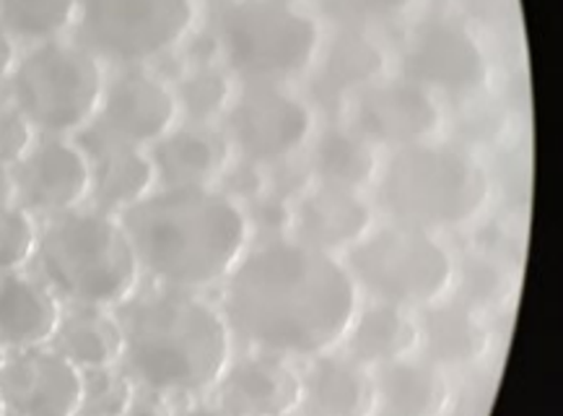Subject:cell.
I'll return each instance as SVG.
<instances>
[{"label":"cell","instance_id":"obj_1","mask_svg":"<svg viewBox=\"0 0 563 416\" xmlns=\"http://www.w3.org/2000/svg\"><path fill=\"white\" fill-rule=\"evenodd\" d=\"M361 292L338 255L296 237H271L223 282L231 336L284 360H314L345 341Z\"/></svg>","mask_w":563,"mask_h":416},{"label":"cell","instance_id":"obj_2","mask_svg":"<svg viewBox=\"0 0 563 416\" xmlns=\"http://www.w3.org/2000/svg\"><path fill=\"white\" fill-rule=\"evenodd\" d=\"M118 219L141 271L183 292L227 282L252 240L244 206L219 188H156Z\"/></svg>","mask_w":563,"mask_h":416},{"label":"cell","instance_id":"obj_3","mask_svg":"<svg viewBox=\"0 0 563 416\" xmlns=\"http://www.w3.org/2000/svg\"><path fill=\"white\" fill-rule=\"evenodd\" d=\"M118 310L125 333L120 364L135 385L164 396L216 391L234 357V336L221 307L198 292L158 286L135 292Z\"/></svg>","mask_w":563,"mask_h":416},{"label":"cell","instance_id":"obj_4","mask_svg":"<svg viewBox=\"0 0 563 416\" xmlns=\"http://www.w3.org/2000/svg\"><path fill=\"white\" fill-rule=\"evenodd\" d=\"M37 265L57 299L118 310L139 292L141 263L118 217L97 208L49 217L40 229Z\"/></svg>","mask_w":563,"mask_h":416},{"label":"cell","instance_id":"obj_5","mask_svg":"<svg viewBox=\"0 0 563 416\" xmlns=\"http://www.w3.org/2000/svg\"><path fill=\"white\" fill-rule=\"evenodd\" d=\"M488 198L486 167L473 154L434 141L395 149L379 180V204L389 217L426 232L471 225Z\"/></svg>","mask_w":563,"mask_h":416},{"label":"cell","instance_id":"obj_6","mask_svg":"<svg viewBox=\"0 0 563 416\" xmlns=\"http://www.w3.org/2000/svg\"><path fill=\"white\" fill-rule=\"evenodd\" d=\"M216 47L242 84H291L314 68L322 29L301 6L229 0L216 9Z\"/></svg>","mask_w":563,"mask_h":416},{"label":"cell","instance_id":"obj_7","mask_svg":"<svg viewBox=\"0 0 563 416\" xmlns=\"http://www.w3.org/2000/svg\"><path fill=\"white\" fill-rule=\"evenodd\" d=\"M11 102L34 131L70 139L97 118L104 95L102 61L81 42L32 45L11 74Z\"/></svg>","mask_w":563,"mask_h":416},{"label":"cell","instance_id":"obj_8","mask_svg":"<svg viewBox=\"0 0 563 416\" xmlns=\"http://www.w3.org/2000/svg\"><path fill=\"white\" fill-rule=\"evenodd\" d=\"M358 292L374 303L397 307H431L444 297L454 278V261L434 232L389 225L372 232L345 253Z\"/></svg>","mask_w":563,"mask_h":416},{"label":"cell","instance_id":"obj_9","mask_svg":"<svg viewBox=\"0 0 563 416\" xmlns=\"http://www.w3.org/2000/svg\"><path fill=\"white\" fill-rule=\"evenodd\" d=\"M198 0H78V42L99 61L146 68L190 37Z\"/></svg>","mask_w":563,"mask_h":416},{"label":"cell","instance_id":"obj_10","mask_svg":"<svg viewBox=\"0 0 563 416\" xmlns=\"http://www.w3.org/2000/svg\"><path fill=\"white\" fill-rule=\"evenodd\" d=\"M223 120L231 149L257 167H280L314 133L312 105L288 84H242Z\"/></svg>","mask_w":563,"mask_h":416},{"label":"cell","instance_id":"obj_11","mask_svg":"<svg viewBox=\"0 0 563 416\" xmlns=\"http://www.w3.org/2000/svg\"><path fill=\"white\" fill-rule=\"evenodd\" d=\"M400 76L431 95L473 97L490 81V61L486 47L465 24L434 17L410 32Z\"/></svg>","mask_w":563,"mask_h":416},{"label":"cell","instance_id":"obj_12","mask_svg":"<svg viewBox=\"0 0 563 416\" xmlns=\"http://www.w3.org/2000/svg\"><path fill=\"white\" fill-rule=\"evenodd\" d=\"M91 125L114 141L151 149L179 125L175 89L148 68H122L104 84Z\"/></svg>","mask_w":563,"mask_h":416},{"label":"cell","instance_id":"obj_13","mask_svg":"<svg viewBox=\"0 0 563 416\" xmlns=\"http://www.w3.org/2000/svg\"><path fill=\"white\" fill-rule=\"evenodd\" d=\"M0 396L11 416H78L84 372L53 347L11 351L0 362Z\"/></svg>","mask_w":563,"mask_h":416},{"label":"cell","instance_id":"obj_14","mask_svg":"<svg viewBox=\"0 0 563 416\" xmlns=\"http://www.w3.org/2000/svg\"><path fill=\"white\" fill-rule=\"evenodd\" d=\"M11 185L19 208L45 217L81 208L91 193V164L78 141L45 135L11 167Z\"/></svg>","mask_w":563,"mask_h":416},{"label":"cell","instance_id":"obj_15","mask_svg":"<svg viewBox=\"0 0 563 416\" xmlns=\"http://www.w3.org/2000/svg\"><path fill=\"white\" fill-rule=\"evenodd\" d=\"M437 95L408 78H379L356 95L353 125L374 146H416L431 141L442 128Z\"/></svg>","mask_w":563,"mask_h":416},{"label":"cell","instance_id":"obj_16","mask_svg":"<svg viewBox=\"0 0 563 416\" xmlns=\"http://www.w3.org/2000/svg\"><path fill=\"white\" fill-rule=\"evenodd\" d=\"M78 146L91 164V204L97 211L120 217L158 188L154 160L148 149L130 146L89 125L78 133Z\"/></svg>","mask_w":563,"mask_h":416},{"label":"cell","instance_id":"obj_17","mask_svg":"<svg viewBox=\"0 0 563 416\" xmlns=\"http://www.w3.org/2000/svg\"><path fill=\"white\" fill-rule=\"evenodd\" d=\"M216 393V404L234 416H286L301 406V375L284 357L252 349L231 357Z\"/></svg>","mask_w":563,"mask_h":416},{"label":"cell","instance_id":"obj_18","mask_svg":"<svg viewBox=\"0 0 563 416\" xmlns=\"http://www.w3.org/2000/svg\"><path fill=\"white\" fill-rule=\"evenodd\" d=\"M294 237L330 255L349 253L374 227V208L364 193L320 185L294 208Z\"/></svg>","mask_w":563,"mask_h":416},{"label":"cell","instance_id":"obj_19","mask_svg":"<svg viewBox=\"0 0 563 416\" xmlns=\"http://www.w3.org/2000/svg\"><path fill=\"white\" fill-rule=\"evenodd\" d=\"M158 188H216L231 164V143L216 125H175L148 149Z\"/></svg>","mask_w":563,"mask_h":416},{"label":"cell","instance_id":"obj_20","mask_svg":"<svg viewBox=\"0 0 563 416\" xmlns=\"http://www.w3.org/2000/svg\"><path fill=\"white\" fill-rule=\"evenodd\" d=\"M60 318V299L45 282L21 271L0 274V349L49 347Z\"/></svg>","mask_w":563,"mask_h":416},{"label":"cell","instance_id":"obj_21","mask_svg":"<svg viewBox=\"0 0 563 416\" xmlns=\"http://www.w3.org/2000/svg\"><path fill=\"white\" fill-rule=\"evenodd\" d=\"M301 406L317 416H374L377 391L372 370L335 351L314 357L301 375Z\"/></svg>","mask_w":563,"mask_h":416},{"label":"cell","instance_id":"obj_22","mask_svg":"<svg viewBox=\"0 0 563 416\" xmlns=\"http://www.w3.org/2000/svg\"><path fill=\"white\" fill-rule=\"evenodd\" d=\"M372 375L382 416H442L450 406L444 370L429 360L402 357L374 368Z\"/></svg>","mask_w":563,"mask_h":416},{"label":"cell","instance_id":"obj_23","mask_svg":"<svg viewBox=\"0 0 563 416\" xmlns=\"http://www.w3.org/2000/svg\"><path fill=\"white\" fill-rule=\"evenodd\" d=\"M387 55L364 29L343 26L324 50L314 95L324 107L341 105L349 95L385 78Z\"/></svg>","mask_w":563,"mask_h":416},{"label":"cell","instance_id":"obj_24","mask_svg":"<svg viewBox=\"0 0 563 416\" xmlns=\"http://www.w3.org/2000/svg\"><path fill=\"white\" fill-rule=\"evenodd\" d=\"M345 354L364 368H382L410 357L421 343V326L406 307L374 303L356 313L345 333Z\"/></svg>","mask_w":563,"mask_h":416},{"label":"cell","instance_id":"obj_25","mask_svg":"<svg viewBox=\"0 0 563 416\" xmlns=\"http://www.w3.org/2000/svg\"><path fill=\"white\" fill-rule=\"evenodd\" d=\"M53 349L81 372L118 368L125 354V333L112 310L70 305L57 326Z\"/></svg>","mask_w":563,"mask_h":416},{"label":"cell","instance_id":"obj_26","mask_svg":"<svg viewBox=\"0 0 563 416\" xmlns=\"http://www.w3.org/2000/svg\"><path fill=\"white\" fill-rule=\"evenodd\" d=\"M377 149L356 128L330 125L320 133L312 152V175L320 185L364 193L377 180Z\"/></svg>","mask_w":563,"mask_h":416},{"label":"cell","instance_id":"obj_27","mask_svg":"<svg viewBox=\"0 0 563 416\" xmlns=\"http://www.w3.org/2000/svg\"><path fill=\"white\" fill-rule=\"evenodd\" d=\"M426 360L437 368H467L486 354L490 336L471 310L460 305L434 307L423 318Z\"/></svg>","mask_w":563,"mask_h":416},{"label":"cell","instance_id":"obj_28","mask_svg":"<svg viewBox=\"0 0 563 416\" xmlns=\"http://www.w3.org/2000/svg\"><path fill=\"white\" fill-rule=\"evenodd\" d=\"M172 89L177 97L179 118L195 125H216L227 118L236 95L229 70L211 61H198L187 68Z\"/></svg>","mask_w":563,"mask_h":416},{"label":"cell","instance_id":"obj_29","mask_svg":"<svg viewBox=\"0 0 563 416\" xmlns=\"http://www.w3.org/2000/svg\"><path fill=\"white\" fill-rule=\"evenodd\" d=\"M76 17L78 0H0V29L29 45L60 40Z\"/></svg>","mask_w":563,"mask_h":416},{"label":"cell","instance_id":"obj_30","mask_svg":"<svg viewBox=\"0 0 563 416\" xmlns=\"http://www.w3.org/2000/svg\"><path fill=\"white\" fill-rule=\"evenodd\" d=\"M135 391L139 385L125 370L107 368L84 372V404L78 416H125Z\"/></svg>","mask_w":563,"mask_h":416},{"label":"cell","instance_id":"obj_31","mask_svg":"<svg viewBox=\"0 0 563 416\" xmlns=\"http://www.w3.org/2000/svg\"><path fill=\"white\" fill-rule=\"evenodd\" d=\"M40 229L29 211L0 206V274L21 271L37 253Z\"/></svg>","mask_w":563,"mask_h":416},{"label":"cell","instance_id":"obj_32","mask_svg":"<svg viewBox=\"0 0 563 416\" xmlns=\"http://www.w3.org/2000/svg\"><path fill=\"white\" fill-rule=\"evenodd\" d=\"M416 6V0H328L330 17L343 26L364 29L374 21H393L402 13H408Z\"/></svg>","mask_w":563,"mask_h":416},{"label":"cell","instance_id":"obj_33","mask_svg":"<svg viewBox=\"0 0 563 416\" xmlns=\"http://www.w3.org/2000/svg\"><path fill=\"white\" fill-rule=\"evenodd\" d=\"M34 128L13 102H0V169H11L34 146Z\"/></svg>","mask_w":563,"mask_h":416},{"label":"cell","instance_id":"obj_34","mask_svg":"<svg viewBox=\"0 0 563 416\" xmlns=\"http://www.w3.org/2000/svg\"><path fill=\"white\" fill-rule=\"evenodd\" d=\"M125 416H177V412L172 406V396H164V393L141 388L139 385Z\"/></svg>","mask_w":563,"mask_h":416},{"label":"cell","instance_id":"obj_35","mask_svg":"<svg viewBox=\"0 0 563 416\" xmlns=\"http://www.w3.org/2000/svg\"><path fill=\"white\" fill-rule=\"evenodd\" d=\"M16 63H19L16 40H13L11 34H5L3 29H0V84H3L5 78H11L13 68H16Z\"/></svg>","mask_w":563,"mask_h":416},{"label":"cell","instance_id":"obj_36","mask_svg":"<svg viewBox=\"0 0 563 416\" xmlns=\"http://www.w3.org/2000/svg\"><path fill=\"white\" fill-rule=\"evenodd\" d=\"M177 416H234V414H229L227 408H221L219 404H198V406L187 408V412L177 414Z\"/></svg>","mask_w":563,"mask_h":416},{"label":"cell","instance_id":"obj_37","mask_svg":"<svg viewBox=\"0 0 563 416\" xmlns=\"http://www.w3.org/2000/svg\"><path fill=\"white\" fill-rule=\"evenodd\" d=\"M286 416H317V414H312V412H307L305 406H299L296 408V412H291V414H286Z\"/></svg>","mask_w":563,"mask_h":416},{"label":"cell","instance_id":"obj_38","mask_svg":"<svg viewBox=\"0 0 563 416\" xmlns=\"http://www.w3.org/2000/svg\"><path fill=\"white\" fill-rule=\"evenodd\" d=\"M0 416H9V408H5L3 396H0Z\"/></svg>","mask_w":563,"mask_h":416},{"label":"cell","instance_id":"obj_39","mask_svg":"<svg viewBox=\"0 0 563 416\" xmlns=\"http://www.w3.org/2000/svg\"><path fill=\"white\" fill-rule=\"evenodd\" d=\"M208 3L213 6V9H219V6H223V3H229V0H208Z\"/></svg>","mask_w":563,"mask_h":416},{"label":"cell","instance_id":"obj_40","mask_svg":"<svg viewBox=\"0 0 563 416\" xmlns=\"http://www.w3.org/2000/svg\"><path fill=\"white\" fill-rule=\"evenodd\" d=\"M280 3H294V6H301V0H280Z\"/></svg>","mask_w":563,"mask_h":416},{"label":"cell","instance_id":"obj_41","mask_svg":"<svg viewBox=\"0 0 563 416\" xmlns=\"http://www.w3.org/2000/svg\"><path fill=\"white\" fill-rule=\"evenodd\" d=\"M9 416H11V414H9Z\"/></svg>","mask_w":563,"mask_h":416}]
</instances>
